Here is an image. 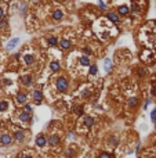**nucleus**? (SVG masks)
I'll return each mask as SVG.
<instances>
[{
	"mask_svg": "<svg viewBox=\"0 0 156 158\" xmlns=\"http://www.w3.org/2000/svg\"><path fill=\"white\" fill-rule=\"evenodd\" d=\"M36 61V54L30 50H26L21 54V63L24 64V67H32Z\"/></svg>",
	"mask_w": 156,
	"mask_h": 158,
	"instance_id": "4",
	"label": "nucleus"
},
{
	"mask_svg": "<svg viewBox=\"0 0 156 158\" xmlns=\"http://www.w3.org/2000/svg\"><path fill=\"white\" fill-rule=\"evenodd\" d=\"M20 44V38H13V39L10 40V42L7 43V50H14L17 46Z\"/></svg>",
	"mask_w": 156,
	"mask_h": 158,
	"instance_id": "24",
	"label": "nucleus"
},
{
	"mask_svg": "<svg viewBox=\"0 0 156 158\" xmlns=\"http://www.w3.org/2000/svg\"><path fill=\"white\" fill-rule=\"evenodd\" d=\"M98 72V67L95 65V64H91L90 68H88V75L90 76H95Z\"/></svg>",
	"mask_w": 156,
	"mask_h": 158,
	"instance_id": "32",
	"label": "nucleus"
},
{
	"mask_svg": "<svg viewBox=\"0 0 156 158\" xmlns=\"http://www.w3.org/2000/svg\"><path fill=\"white\" fill-rule=\"evenodd\" d=\"M76 64H78L80 68H90V65H91V60H90V57L88 56H79V58H76Z\"/></svg>",
	"mask_w": 156,
	"mask_h": 158,
	"instance_id": "8",
	"label": "nucleus"
},
{
	"mask_svg": "<svg viewBox=\"0 0 156 158\" xmlns=\"http://www.w3.org/2000/svg\"><path fill=\"white\" fill-rule=\"evenodd\" d=\"M54 86H56V90L58 93H66L69 89V81L65 78V76H57L56 82H54Z\"/></svg>",
	"mask_w": 156,
	"mask_h": 158,
	"instance_id": "3",
	"label": "nucleus"
},
{
	"mask_svg": "<svg viewBox=\"0 0 156 158\" xmlns=\"http://www.w3.org/2000/svg\"><path fill=\"white\" fill-rule=\"evenodd\" d=\"M25 11H26V4H22L21 6V14H25Z\"/></svg>",
	"mask_w": 156,
	"mask_h": 158,
	"instance_id": "43",
	"label": "nucleus"
},
{
	"mask_svg": "<svg viewBox=\"0 0 156 158\" xmlns=\"http://www.w3.org/2000/svg\"><path fill=\"white\" fill-rule=\"evenodd\" d=\"M51 17H53V20L56 21V22H59V21H62V20H64V17H65V14H64L62 8H56V10L53 11Z\"/></svg>",
	"mask_w": 156,
	"mask_h": 158,
	"instance_id": "19",
	"label": "nucleus"
},
{
	"mask_svg": "<svg viewBox=\"0 0 156 158\" xmlns=\"http://www.w3.org/2000/svg\"><path fill=\"white\" fill-rule=\"evenodd\" d=\"M44 44L49 47H56L59 44V39L56 35H49V36H46V39H44Z\"/></svg>",
	"mask_w": 156,
	"mask_h": 158,
	"instance_id": "12",
	"label": "nucleus"
},
{
	"mask_svg": "<svg viewBox=\"0 0 156 158\" xmlns=\"http://www.w3.org/2000/svg\"><path fill=\"white\" fill-rule=\"evenodd\" d=\"M28 103V94L25 92H18L15 94V104L17 105H25Z\"/></svg>",
	"mask_w": 156,
	"mask_h": 158,
	"instance_id": "13",
	"label": "nucleus"
},
{
	"mask_svg": "<svg viewBox=\"0 0 156 158\" xmlns=\"http://www.w3.org/2000/svg\"><path fill=\"white\" fill-rule=\"evenodd\" d=\"M59 49L64 50V51H66V50H71L72 47V42L69 39H66V38H62V39H59Z\"/></svg>",
	"mask_w": 156,
	"mask_h": 158,
	"instance_id": "20",
	"label": "nucleus"
},
{
	"mask_svg": "<svg viewBox=\"0 0 156 158\" xmlns=\"http://www.w3.org/2000/svg\"><path fill=\"white\" fill-rule=\"evenodd\" d=\"M151 121H152L153 123L156 122V107L152 110V112H151Z\"/></svg>",
	"mask_w": 156,
	"mask_h": 158,
	"instance_id": "39",
	"label": "nucleus"
},
{
	"mask_svg": "<svg viewBox=\"0 0 156 158\" xmlns=\"http://www.w3.org/2000/svg\"><path fill=\"white\" fill-rule=\"evenodd\" d=\"M35 143H36V146H37L39 148H44L46 146L49 144V140H47V137H46V136L43 135V133H40V135L36 136Z\"/></svg>",
	"mask_w": 156,
	"mask_h": 158,
	"instance_id": "14",
	"label": "nucleus"
},
{
	"mask_svg": "<svg viewBox=\"0 0 156 158\" xmlns=\"http://www.w3.org/2000/svg\"><path fill=\"white\" fill-rule=\"evenodd\" d=\"M138 99H137V97H130V99L127 100V105H129V107H137V105H138Z\"/></svg>",
	"mask_w": 156,
	"mask_h": 158,
	"instance_id": "31",
	"label": "nucleus"
},
{
	"mask_svg": "<svg viewBox=\"0 0 156 158\" xmlns=\"http://www.w3.org/2000/svg\"><path fill=\"white\" fill-rule=\"evenodd\" d=\"M98 4L101 6V8H102V10H105V8H107V6H105V3L102 2V0H98Z\"/></svg>",
	"mask_w": 156,
	"mask_h": 158,
	"instance_id": "42",
	"label": "nucleus"
},
{
	"mask_svg": "<svg viewBox=\"0 0 156 158\" xmlns=\"http://www.w3.org/2000/svg\"><path fill=\"white\" fill-rule=\"evenodd\" d=\"M7 25H8V21H7L6 18L0 21V29H6V28H7Z\"/></svg>",
	"mask_w": 156,
	"mask_h": 158,
	"instance_id": "37",
	"label": "nucleus"
},
{
	"mask_svg": "<svg viewBox=\"0 0 156 158\" xmlns=\"http://www.w3.org/2000/svg\"><path fill=\"white\" fill-rule=\"evenodd\" d=\"M47 140H49V146H50V147H57V146L61 143V137H59V135H56V133L50 135L49 137H47Z\"/></svg>",
	"mask_w": 156,
	"mask_h": 158,
	"instance_id": "18",
	"label": "nucleus"
},
{
	"mask_svg": "<svg viewBox=\"0 0 156 158\" xmlns=\"http://www.w3.org/2000/svg\"><path fill=\"white\" fill-rule=\"evenodd\" d=\"M156 22L155 21H152V22H149L148 25H145L142 28V31H141V40L144 42V44H145L148 49H155L156 47Z\"/></svg>",
	"mask_w": 156,
	"mask_h": 158,
	"instance_id": "2",
	"label": "nucleus"
},
{
	"mask_svg": "<svg viewBox=\"0 0 156 158\" xmlns=\"http://www.w3.org/2000/svg\"><path fill=\"white\" fill-rule=\"evenodd\" d=\"M91 96V89H90V86H84L83 89H81V92H80V97L81 99H88Z\"/></svg>",
	"mask_w": 156,
	"mask_h": 158,
	"instance_id": "25",
	"label": "nucleus"
},
{
	"mask_svg": "<svg viewBox=\"0 0 156 158\" xmlns=\"http://www.w3.org/2000/svg\"><path fill=\"white\" fill-rule=\"evenodd\" d=\"M104 69H105V72H111L112 71V60L111 58L104 60Z\"/></svg>",
	"mask_w": 156,
	"mask_h": 158,
	"instance_id": "28",
	"label": "nucleus"
},
{
	"mask_svg": "<svg viewBox=\"0 0 156 158\" xmlns=\"http://www.w3.org/2000/svg\"><path fill=\"white\" fill-rule=\"evenodd\" d=\"M17 158H35L33 155L28 154V153H20V154L17 155Z\"/></svg>",
	"mask_w": 156,
	"mask_h": 158,
	"instance_id": "36",
	"label": "nucleus"
},
{
	"mask_svg": "<svg viewBox=\"0 0 156 158\" xmlns=\"http://www.w3.org/2000/svg\"><path fill=\"white\" fill-rule=\"evenodd\" d=\"M72 111H73V114H75L76 117H81V115H83V105H81V104H76V105H73Z\"/></svg>",
	"mask_w": 156,
	"mask_h": 158,
	"instance_id": "26",
	"label": "nucleus"
},
{
	"mask_svg": "<svg viewBox=\"0 0 156 158\" xmlns=\"http://www.w3.org/2000/svg\"><path fill=\"white\" fill-rule=\"evenodd\" d=\"M11 75H6L3 79H2V85H3V87L6 90H13L15 89V83H14L13 78H10Z\"/></svg>",
	"mask_w": 156,
	"mask_h": 158,
	"instance_id": "10",
	"label": "nucleus"
},
{
	"mask_svg": "<svg viewBox=\"0 0 156 158\" xmlns=\"http://www.w3.org/2000/svg\"><path fill=\"white\" fill-rule=\"evenodd\" d=\"M14 142V137L10 135H2L0 136V144L2 146H8Z\"/></svg>",
	"mask_w": 156,
	"mask_h": 158,
	"instance_id": "23",
	"label": "nucleus"
},
{
	"mask_svg": "<svg viewBox=\"0 0 156 158\" xmlns=\"http://www.w3.org/2000/svg\"><path fill=\"white\" fill-rule=\"evenodd\" d=\"M10 111H13L11 101L7 99H2L0 100V114H8Z\"/></svg>",
	"mask_w": 156,
	"mask_h": 158,
	"instance_id": "7",
	"label": "nucleus"
},
{
	"mask_svg": "<svg viewBox=\"0 0 156 158\" xmlns=\"http://www.w3.org/2000/svg\"><path fill=\"white\" fill-rule=\"evenodd\" d=\"M58 2H66V0H58Z\"/></svg>",
	"mask_w": 156,
	"mask_h": 158,
	"instance_id": "46",
	"label": "nucleus"
},
{
	"mask_svg": "<svg viewBox=\"0 0 156 158\" xmlns=\"http://www.w3.org/2000/svg\"><path fill=\"white\" fill-rule=\"evenodd\" d=\"M94 118L91 115H86V117H83V119H81V122H80V126H83V128L86 129V130H88V129H91L93 126H94Z\"/></svg>",
	"mask_w": 156,
	"mask_h": 158,
	"instance_id": "11",
	"label": "nucleus"
},
{
	"mask_svg": "<svg viewBox=\"0 0 156 158\" xmlns=\"http://www.w3.org/2000/svg\"><path fill=\"white\" fill-rule=\"evenodd\" d=\"M30 99H32L36 104H42L43 99H44V94H43V92L40 89H33L32 92H30Z\"/></svg>",
	"mask_w": 156,
	"mask_h": 158,
	"instance_id": "9",
	"label": "nucleus"
},
{
	"mask_svg": "<svg viewBox=\"0 0 156 158\" xmlns=\"http://www.w3.org/2000/svg\"><path fill=\"white\" fill-rule=\"evenodd\" d=\"M141 60L145 64H153L156 61V51L152 49H145L141 53Z\"/></svg>",
	"mask_w": 156,
	"mask_h": 158,
	"instance_id": "5",
	"label": "nucleus"
},
{
	"mask_svg": "<svg viewBox=\"0 0 156 158\" xmlns=\"http://www.w3.org/2000/svg\"><path fill=\"white\" fill-rule=\"evenodd\" d=\"M0 126H2V121H0Z\"/></svg>",
	"mask_w": 156,
	"mask_h": 158,
	"instance_id": "47",
	"label": "nucleus"
},
{
	"mask_svg": "<svg viewBox=\"0 0 156 158\" xmlns=\"http://www.w3.org/2000/svg\"><path fill=\"white\" fill-rule=\"evenodd\" d=\"M98 158H115V155L112 153H108V151H102L98 154Z\"/></svg>",
	"mask_w": 156,
	"mask_h": 158,
	"instance_id": "33",
	"label": "nucleus"
},
{
	"mask_svg": "<svg viewBox=\"0 0 156 158\" xmlns=\"http://www.w3.org/2000/svg\"><path fill=\"white\" fill-rule=\"evenodd\" d=\"M32 110H33V107L30 104H28V103L24 105V111H26V112H29V114H30V112H32Z\"/></svg>",
	"mask_w": 156,
	"mask_h": 158,
	"instance_id": "38",
	"label": "nucleus"
},
{
	"mask_svg": "<svg viewBox=\"0 0 156 158\" xmlns=\"http://www.w3.org/2000/svg\"><path fill=\"white\" fill-rule=\"evenodd\" d=\"M73 154H75V150H73L72 147H68L65 150V157L66 158H72V157H73Z\"/></svg>",
	"mask_w": 156,
	"mask_h": 158,
	"instance_id": "34",
	"label": "nucleus"
},
{
	"mask_svg": "<svg viewBox=\"0 0 156 158\" xmlns=\"http://www.w3.org/2000/svg\"><path fill=\"white\" fill-rule=\"evenodd\" d=\"M148 158H156V155H151V157H148Z\"/></svg>",
	"mask_w": 156,
	"mask_h": 158,
	"instance_id": "45",
	"label": "nucleus"
},
{
	"mask_svg": "<svg viewBox=\"0 0 156 158\" xmlns=\"http://www.w3.org/2000/svg\"><path fill=\"white\" fill-rule=\"evenodd\" d=\"M117 143H119V139H117V136H109V139H108V146L109 147H116Z\"/></svg>",
	"mask_w": 156,
	"mask_h": 158,
	"instance_id": "27",
	"label": "nucleus"
},
{
	"mask_svg": "<svg viewBox=\"0 0 156 158\" xmlns=\"http://www.w3.org/2000/svg\"><path fill=\"white\" fill-rule=\"evenodd\" d=\"M20 82L22 83V86H25V87H30V86L33 85V82H35V78H33L32 74L26 72V74H22V75L20 76Z\"/></svg>",
	"mask_w": 156,
	"mask_h": 158,
	"instance_id": "6",
	"label": "nucleus"
},
{
	"mask_svg": "<svg viewBox=\"0 0 156 158\" xmlns=\"http://www.w3.org/2000/svg\"><path fill=\"white\" fill-rule=\"evenodd\" d=\"M6 13H7V4L2 3V4H0V21L4 20V17H6Z\"/></svg>",
	"mask_w": 156,
	"mask_h": 158,
	"instance_id": "30",
	"label": "nucleus"
},
{
	"mask_svg": "<svg viewBox=\"0 0 156 158\" xmlns=\"http://www.w3.org/2000/svg\"><path fill=\"white\" fill-rule=\"evenodd\" d=\"M137 74H138V76H140V78H142V76H145V69H144V68H140V69H138V71H137Z\"/></svg>",
	"mask_w": 156,
	"mask_h": 158,
	"instance_id": "40",
	"label": "nucleus"
},
{
	"mask_svg": "<svg viewBox=\"0 0 156 158\" xmlns=\"http://www.w3.org/2000/svg\"><path fill=\"white\" fill-rule=\"evenodd\" d=\"M130 10H131V13H133V14L138 15V14L141 13V6H140V4H137V3H133L130 6Z\"/></svg>",
	"mask_w": 156,
	"mask_h": 158,
	"instance_id": "29",
	"label": "nucleus"
},
{
	"mask_svg": "<svg viewBox=\"0 0 156 158\" xmlns=\"http://www.w3.org/2000/svg\"><path fill=\"white\" fill-rule=\"evenodd\" d=\"M130 13H131V10H130V6H129V4L123 3V4H119V6H117V14H119V15L126 17Z\"/></svg>",
	"mask_w": 156,
	"mask_h": 158,
	"instance_id": "15",
	"label": "nucleus"
},
{
	"mask_svg": "<svg viewBox=\"0 0 156 158\" xmlns=\"http://www.w3.org/2000/svg\"><path fill=\"white\" fill-rule=\"evenodd\" d=\"M18 121H20L21 123H30V121H32V115H30L29 112H26V111H21L20 114H18Z\"/></svg>",
	"mask_w": 156,
	"mask_h": 158,
	"instance_id": "16",
	"label": "nucleus"
},
{
	"mask_svg": "<svg viewBox=\"0 0 156 158\" xmlns=\"http://www.w3.org/2000/svg\"><path fill=\"white\" fill-rule=\"evenodd\" d=\"M107 18L111 21L112 24H119L120 22V15L117 14V11H111V13H108Z\"/></svg>",
	"mask_w": 156,
	"mask_h": 158,
	"instance_id": "22",
	"label": "nucleus"
},
{
	"mask_svg": "<svg viewBox=\"0 0 156 158\" xmlns=\"http://www.w3.org/2000/svg\"><path fill=\"white\" fill-rule=\"evenodd\" d=\"M13 137H14V140H15V142L22 143V142H25L26 133H25V130H22V129H17V130L14 132Z\"/></svg>",
	"mask_w": 156,
	"mask_h": 158,
	"instance_id": "17",
	"label": "nucleus"
},
{
	"mask_svg": "<svg viewBox=\"0 0 156 158\" xmlns=\"http://www.w3.org/2000/svg\"><path fill=\"white\" fill-rule=\"evenodd\" d=\"M113 25L115 24H112L108 18H100L94 22V31L101 40H108L117 33V29Z\"/></svg>",
	"mask_w": 156,
	"mask_h": 158,
	"instance_id": "1",
	"label": "nucleus"
},
{
	"mask_svg": "<svg viewBox=\"0 0 156 158\" xmlns=\"http://www.w3.org/2000/svg\"><path fill=\"white\" fill-rule=\"evenodd\" d=\"M81 51H83V54H84V56H88V57L93 54V50H91V47H88V46H84L83 49H81Z\"/></svg>",
	"mask_w": 156,
	"mask_h": 158,
	"instance_id": "35",
	"label": "nucleus"
},
{
	"mask_svg": "<svg viewBox=\"0 0 156 158\" xmlns=\"http://www.w3.org/2000/svg\"><path fill=\"white\" fill-rule=\"evenodd\" d=\"M151 93H152V96L156 99V85H152V89H151Z\"/></svg>",
	"mask_w": 156,
	"mask_h": 158,
	"instance_id": "41",
	"label": "nucleus"
},
{
	"mask_svg": "<svg viewBox=\"0 0 156 158\" xmlns=\"http://www.w3.org/2000/svg\"><path fill=\"white\" fill-rule=\"evenodd\" d=\"M141 151V144H140V143H138V146H137V148H135V153H137V154H138V153H140Z\"/></svg>",
	"mask_w": 156,
	"mask_h": 158,
	"instance_id": "44",
	"label": "nucleus"
},
{
	"mask_svg": "<svg viewBox=\"0 0 156 158\" xmlns=\"http://www.w3.org/2000/svg\"><path fill=\"white\" fill-rule=\"evenodd\" d=\"M49 68H50V71H51L53 74L59 72V71H61V63H59V60H51Z\"/></svg>",
	"mask_w": 156,
	"mask_h": 158,
	"instance_id": "21",
	"label": "nucleus"
}]
</instances>
